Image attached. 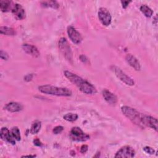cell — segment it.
<instances>
[{"mask_svg":"<svg viewBox=\"0 0 158 158\" xmlns=\"http://www.w3.org/2000/svg\"><path fill=\"white\" fill-rule=\"evenodd\" d=\"M64 73L65 77L84 94H94L96 93V88L87 80L68 70H65Z\"/></svg>","mask_w":158,"mask_h":158,"instance_id":"obj_1","label":"cell"},{"mask_svg":"<svg viewBox=\"0 0 158 158\" xmlns=\"http://www.w3.org/2000/svg\"><path fill=\"white\" fill-rule=\"evenodd\" d=\"M38 90L44 94L58 96H70L72 94V91L67 88L57 87L49 85L39 86Z\"/></svg>","mask_w":158,"mask_h":158,"instance_id":"obj_2","label":"cell"},{"mask_svg":"<svg viewBox=\"0 0 158 158\" xmlns=\"http://www.w3.org/2000/svg\"><path fill=\"white\" fill-rule=\"evenodd\" d=\"M121 110L123 115L127 117L133 123L139 126L142 125L141 122V114L135 109L130 106H124L121 107Z\"/></svg>","mask_w":158,"mask_h":158,"instance_id":"obj_3","label":"cell"},{"mask_svg":"<svg viewBox=\"0 0 158 158\" xmlns=\"http://www.w3.org/2000/svg\"><path fill=\"white\" fill-rule=\"evenodd\" d=\"M58 46L59 51L63 55V56L70 63L73 62V55L70 46L64 37H62L59 39L58 42Z\"/></svg>","mask_w":158,"mask_h":158,"instance_id":"obj_4","label":"cell"},{"mask_svg":"<svg viewBox=\"0 0 158 158\" xmlns=\"http://www.w3.org/2000/svg\"><path fill=\"white\" fill-rule=\"evenodd\" d=\"M110 69L115 73V76L125 85L128 86H133L135 85L134 80L130 77L127 75L125 72H123L119 67L112 65L111 66Z\"/></svg>","mask_w":158,"mask_h":158,"instance_id":"obj_5","label":"cell"},{"mask_svg":"<svg viewBox=\"0 0 158 158\" xmlns=\"http://www.w3.org/2000/svg\"><path fill=\"white\" fill-rule=\"evenodd\" d=\"M69 136L75 141H86L89 139V135L84 133L80 128L77 127H73L71 129Z\"/></svg>","mask_w":158,"mask_h":158,"instance_id":"obj_6","label":"cell"},{"mask_svg":"<svg viewBox=\"0 0 158 158\" xmlns=\"http://www.w3.org/2000/svg\"><path fill=\"white\" fill-rule=\"evenodd\" d=\"M141 122L143 125H145L151 128H152L156 131H157L158 121L157 118L150 115L141 114Z\"/></svg>","mask_w":158,"mask_h":158,"instance_id":"obj_7","label":"cell"},{"mask_svg":"<svg viewBox=\"0 0 158 158\" xmlns=\"http://www.w3.org/2000/svg\"><path fill=\"white\" fill-rule=\"evenodd\" d=\"M98 17L101 23L104 26H109L111 23V15L109 11L105 7H100L98 12Z\"/></svg>","mask_w":158,"mask_h":158,"instance_id":"obj_8","label":"cell"},{"mask_svg":"<svg viewBox=\"0 0 158 158\" xmlns=\"http://www.w3.org/2000/svg\"><path fill=\"white\" fill-rule=\"evenodd\" d=\"M135 155V151L133 148L130 146H124L122 147L115 154V157L130 158L133 157Z\"/></svg>","mask_w":158,"mask_h":158,"instance_id":"obj_9","label":"cell"},{"mask_svg":"<svg viewBox=\"0 0 158 158\" xmlns=\"http://www.w3.org/2000/svg\"><path fill=\"white\" fill-rule=\"evenodd\" d=\"M67 32L70 40L75 44H79L82 41V37L80 33L72 26H69L67 28Z\"/></svg>","mask_w":158,"mask_h":158,"instance_id":"obj_10","label":"cell"},{"mask_svg":"<svg viewBox=\"0 0 158 158\" xmlns=\"http://www.w3.org/2000/svg\"><path fill=\"white\" fill-rule=\"evenodd\" d=\"M12 13L17 20H23L26 17L25 10L19 4H15L12 7Z\"/></svg>","mask_w":158,"mask_h":158,"instance_id":"obj_11","label":"cell"},{"mask_svg":"<svg viewBox=\"0 0 158 158\" xmlns=\"http://www.w3.org/2000/svg\"><path fill=\"white\" fill-rule=\"evenodd\" d=\"M0 136L3 141H5L13 145L15 144V139L13 137L11 131H10L7 128L2 127L1 129Z\"/></svg>","mask_w":158,"mask_h":158,"instance_id":"obj_12","label":"cell"},{"mask_svg":"<svg viewBox=\"0 0 158 158\" xmlns=\"http://www.w3.org/2000/svg\"><path fill=\"white\" fill-rule=\"evenodd\" d=\"M102 96L104 100L110 105L115 106L117 102V96L111 91L107 89H104L102 91Z\"/></svg>","mask_w":158,"mask_h":158,"instance_id":"obj_13","label":"cell"},{"mask_svg":"<svg viewBox=\"0 0 158 158\" xmlns=\"http://www.w3.org/2000/svg\"><path fill=\"white\" fill-rule=\"evenodd\" d=\"M22 48L27 54L34 57H38L40 54L37 48L32 44L25 43L22 45Z\"/></svg>","mask_w":158,"mask_h":158,"instance_id":"obj_14","label":"cell"},{"mask_svg":"<svg viewBox=\"0 0 158 158\" xmlns=\"http://www.w3.org/2000/svg\"><path fill=\"white\" fill-rule=\"evenodd\" d=\"M125 59L127 63L135 70L139 71L141 70L140 63L134 56H133L131 54H128L125 57Z\"/></svg>","mask_w":158,"mask_h":158,"instance_id":"obj_15","label":"cell"},{"mask_svg":"<svg viewBox=\"0 0 158 158\" xmlns=\"http://www.w3.org/2000/svg\"><path fill=\"white\" fill-rule=\"evenodd\" d=\"M23 109V106L17 102H10L6 104L4 107V109L10 112H17L22 110Z\"/></svg>","mask_w":158,"mask_h":158,"instance_id":"obj_16","label":"cell"},{"mask_svg":"<svg viewBox=\"0 0 158 158\" xmlns=\"http://www.w3.org/2000/svg\"><path fill=\"white\" fill-rule=\"evenodd\" d=\"M0 33L2 35L8 36H13L15 35V31L14 28L6 26H1L0 27Z\"/></svg>","mask_w":158,"mask_h":158,"instance_id":"obj_17","label":"cell"},{"mask_svg":"<svg viewBox=\"0 0 158 158\" xmlns=\"http://www.w3.org/2000/svg\"><path fill=\"white\" fill-rule=\"evenodd\" d=\"M12 2L9 0H1L0 1V8L2 12H7L11 8ZM12 10V8H11Z\"/></svg>","mask_w":158,"mask_h":158,"instance_id":"obj_18","label":"cell"},{"mask_svg":"<svg viewBox=\"0 0 158 158\" xmlns=\"http://www.w3.org/2000/svg\"><path fill=\"white\" fill-rule=\"evenodd\" d=\"M41 128V122L39 120H36L32 123L31 126L30 133L32 135L37 134L40 131Z\"/></svg>","mask_w":158,"mask_h":158,"instance_id":"obj_19","label":"cell"},{"mask_svg":"<svg viewBox=\"0 0 158 158\" xmlns=\"http://www.w3.org/2000/svg\"><path fill=\"white\" fill-rule=\"evenodd\" d=\"M139 10L147 17H151L153 14V10L146 4L141 5L139 7Z\"/></svg>","mask_w":158,"mask_h":158,"instance_id":"obj_20","label":"cell"},{"mask_svg":"<svg viewBox=\"0 0 158 158\" xmlns=\"http://www.w3.org/2000/svg\"><path fill=\"white\" fill-rule=\"evenodd\" d=\"M41 4L42 6L45 7H52L53 9H57L59 7V4L56 1H41Z\"/></svg>","mask_w":158,"mask_h":158,"instance_id":"obj_21","label":"cell"},{"mask_svg":"<svg viewBox=\"0 0 158 158\" xmlns=\"http://www.w3.org/2000/svg\"><path fill=\"white\" fill-rule=\"evenodd\" d=\"M10 131H11V133H12L13 137L14 138V139L16 141H19L21 139L20 131V130L19 129V128L17 127H12Z\"/></svg>","mask_w":158,"mask_h":158,"instance_id":"obj_22","label":"cell"},{"mask_svg":"<svg viewBox=\"0 0 158 158\" xmlns=\"http://www.w3.org/2000/svg\"><path fill=\"white\" fill-rule=\"evenodd\" d=\"M78 115L77 114L73 113H68L64 115L63 118L64 120L68 121V122H74L78 118Z\"/></svg>","mask_w":158,"mask_h":158,"instance_id":"obj_23","label":"cell"},{"mask_svg":"<svg viewBox=\"0 0 158 158\" xmlns=\"http://www.w3.org/2000/svg\"><path fill=\"white\" fill-rule=\"evenodd\" d=\"M64 130V127L62 126H56L55 127L53 130H52V132L54 134H56V135H57L60 133H61Z\"/></svg>","mask_w":158,"mask_h":158,"instance_id":"obj_24","label":"cell"},{"mask_svg":"<svg viewBox=\"0 0 158 158\" xmlns=\"http://www.w3.org/2000/svg\"><path fill=\"white\" fill-rule=\"evenodd\" d=\"M143 150L145 152L149 154H154L155 153V150L150 147V146H145L143 148Z\"/></svg>","mask_w":158,"mask_h":158,"instance_id":"obj_25","label":"cell"},{"mask_svg":"<svg viewBox=\"0 0 158 158\" xmlns=\"http://www.w3.org/2000/svg\"><path fill=\"white\" fill-rule=\"evenodd\" d=\"M0 56H1V59H3V60H7L8 58H9V56H8L7 53L6 52L2 51V50L1 51Z\"/></svg>","mask_w":158,"mask_h":158,"instance_id":"obj_26","label":"cell"},{"mask_svg":"<svg viewBox=\"0 0 158 158\" xmlns=\"http://www.w3.org/2000/svg\"><path fill=\"white\" fill-rule=\"evenodd\" d=\"M88 149V146L86 144H83L80 148V152L82 154H84L87 152Z\"/></svg>","mask_w":158,"mask_h":158,"instance_id":"obj_27","label":"cell"},{"mask_svg":"<svg viewBox=\"0 0 158 158\" xmlns=\"http://www.w3.org/2000/svg\"><path fill=\"white\" fill-rule=\"evenodd\" d=\"M131 2V1H121V4L123 9H126L129 4Z\"/></svg>","mask_w":158,"mask_h":158,"instance_id":"obj_28","label":"cell"},{"mask_svg":"<svg viewBox=\"0 0 158 158\" xmlns=\"http://www.w3.org/2000/svg\"><path fill=\"white\" fill-rule=\"evenodd\" d=\"M33 144L36 146H41L42 145L41 142L40 141V140L38 138H36L33 140Z\"/></svg>","mask_w":158,"mask_h":158,"instance_id":"obj_29","label":"cell"},{"mask_svg":"<svg viewBox=\"0 0 158 158\" xmlns=\"http://www.w3.org/2000/svg\"><path fill=\"white\" fill-rule=\"evenodd\" d=\"M33 78V75L32 74H28L24 77V80L26 81H30Z\"/></svg>","mask_w":158,"mask_h":158,"instance_id":"obj_30","label":"cell"},{"mask_svg":"<svg viewBox=\"0 0 158 158\" xmlns=\"http://www.w3.org/2000/svg\"><path fill=\"white\" fill-rule=\"evenodd\" d=\"M80 60H81L83 63H86V62L88 61V59H87L86 57L85 56H84V55H81V56H80Z\"/></svg>","mask_w":158,"mask_h":158,"instance_id":"obj_31","label":"cell"},{"mask_svg":"<svg viewBox=\"0 0 158 158\" xmlns=\"http://www.w3.org/2000/svg\"><path fill=\"white\" fill-rule=\"evenodd\" d=\"M36 156V155H23L21 157H35Z\"/></svg>","mask_w":158,"mask_h":158,"instance_id":"obj_32","label":"cell"}]
</instances>
